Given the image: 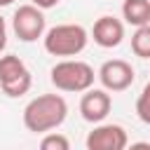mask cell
Masks as SVG:
<instances>
[{
	"label": "cell",
	"mask_w": 150,
	"mask_h": 150,
	"mask_svg": "<svg viewBox=\"0 0 150 150\" xmlns=\"http://www.w3.org/2000/svg\"><path fill=\"white\" fill-rule=\"evenodd\" d=\"M68 117V103L61 94H40L23 108V127L33 134L59 129Z\"/></svg>",
	"instance_id": "obj_1"
},
{
	"label": "cell",
	"mask_w": 150,
	"mask_h": 150,
	"mask_svg": "<svg viewBox=\"0 0 150 150\" xmlns=\"http://www.w3.org/2000/svg\"><path fill=\"white\" fill-rule=\"evenodd\" d=\"M87 42L89 33L80 23H59L45 30L42 35L45 52L52 56H77L80 52H84Z\"/></svg>",
	"instance_id": "obj_2"
},
{
	"label": "cell",
	"mask_w": 150,
	"mask_h": 150,
	"mask_svg": "<svg viewBox=\"0 0 150 150\" xmlns=\"http://www.w3.org/2000/svg\"><path fill=\"white\" fill-rule=\"evenodd\" d=\"M94 77H96L94 68L80 59H63V61L54 63L49 70L52 84L59 91H73V94L87 91L94 84Z\"/></svg>",
	"instance_id": "obj_3"
},
{
	"label": "cell",
	"mask_w": 150,
	"mask_h": 150,
	"mask_svg": "<svg viewBox=\"0 0 150 150\" xmlns=\"http://www.w3.org/2000/svg\"><path fill=\"white\" fill-rule=\"evenodd\" d=\"M30 84H33V75L28 66L16 54H2L0 56V89L9 98H19L28 94Z\"/></svg>",
	"instance_id": "obj_4"
},
{
	"label": "cell",
	"mask_w": 150,
	"mask_h": 150,
	"mask_svg": "<svg viewBox=\"0 0 150 150\" xmlns=\"http://www.w3.org/2000/svg\"><path fill=\"white\" fill-rule=\"evenodd\" d=\"M12 30L21 42H35L45 35L47 30V19H45V9L30 5H21L16 7L14 16H12Z\"/></svg>",
	"instance_id": "obj_5"
},
{
	"label": "cell",
	"mask_w": 150,
	"mask_h": 150,
	"mask_svg": "<svg viewBox=\"0 0 150 150\" xmlns=\"http://www.w3.org/2000/svg\"><path fill=\"white\" fill-rule=\"evenodd\" d=\"M96 77L101 80V84H103L105 91H124V89H129L134 84L136 73H134V68H131L129 61H124V59H110V61H105L98 68Z\"/></svg>",
	"instance_id": "obj_6"
},
{
	"label": "cell",
	"mask_w": 150,
	"mask_h": 150,
	"mask_svg": "<svg viewBox=\"0 0 150 150\" xmlns=\"http://www.w3.org/2000/svg\"><path fill=\"white\" fill-rule=\"evenodd\" d=\"M84 143L89 150H124L129 143V136L120 124H101L98 122L89 131Z\"/></svg>",
	"instance_id": "obj_7"
},
{
	"label": "cell",
	"mask_w": 150,
	"mask_h": 150,
	"mask_svg": "<svg viewBox=\"0 0 150 150\" xmlns=\"http://www.w3.org/2000/svg\"><path fill=\"white\" fill-rule=\"evenodd\" d=\"M112 108V98L105 89H87L80 98V115L84 122H91V124H98L108 117Z\"/></svg>",
	"instance_id": "obj_8"
},
{
	"label": "cell",
	"mask_w": 150,
	"mask_h": 150,
	"mask_svg": "<svg viewBox=\"0 0 150 150\" xmlns=\"http://www.w3.org/2000/svg\"><path fill=\"white\" fill-rule=\"evenodd\" d=\"M91 38L98 47L103 49H112L117 47L122 40H124V23L117 19V16H98L94 21V28H91Z\"/></svg>",
	"instance_id": "obj_9"
},
{
	"label": "cell",
	"mask_w": 150,
	"mask_h": 150,
	"mask_svg": "<svg viewBox=\"0 0 150 150\" xmlns=\"http://www.w3.org/2000/svg\"><path fill=\"white\" fill-rule=\"evenodd\" d=\"M122 19L129 26L150 23V0H124L122 2Z\"/></svg>",
	"instance_id": "obj_10"
},
{
	"label": "cell",
	"mask_w": 150,
	"mask_h": 150,
	"mask_svg": "<svg viewBox=\"0 0 150 150\" xmlns=\"http://www.w3.org/2000/svg\"><path fill=\"white\" fill-rule=\"evenodd\" d=\"M131 52L138 59H150V23L136 26L131 35Z\"/></svg>",
	"instance_id": "obj_11"
},
{
	"label": "cell",
	"mask_w": 150,
	"mask_h": 150,
	"mask_svg": "<svg viewBox=\"0 0 150 150\" xmlns=\"http://www.w3.org/2000/svg\"><path fill=\"white\" fill-rule=\"evenodd\" d=\"M40 148L42 150H68L70 148V141L63 136V134H56V131H47L40 141Z\"/></svg>",
	"instance_id": "obj_12"
},
{
	"label": "cell",
	"mask_w": 150,
	"mask_h": 150,
	"mask_svg": "<svg viewBox=\"0 0 150 150\" xmlns=\"http://www.w3.org/2000/svg\"><path fill=\"white\" fill-rule=\"evenodd\" d=\"M136 115L141 122L150 124V82H145V87L141 89V94L136 98Z\"/></svg>",
	"instance_id": "obj_13"
},
{
	"label": "cell",
	"mask_w": 150,
	"mask_h": 150,
	"mask_svg": "<svg viewBox=\"0 0 150 150\" xmlns=\"http://www.w3.org/2000/svg\"><path fill=\"white\" fill-rule=\"evenodd\" d=\"M5 47H7V23H5V19L0 14V54L5 52Z\"/></svg>",
	"instance_id": "obj_14"
},
{
	"label": "cell",
	"mask_w": 150,
	"mask_h": 150,
	"mask_svg": "<svg viewBox=\"0 0 150 150\" xmlns=\"http://www.w3.org/2000/svg\"><path fill=\"white\" fill-rule=\"evenodd\" d=\"M35 7H40V9H52V7H56L61 0H30Z\"/></svg>",
	"instance_id": "obj_15"
},
{
	"label": "cell",
	"mask_w": 150,
	"mask_h": 150,
	"mask_svg": "<svg viewBox=\"0 0 150 150\" xmlns=\"http://www.w3.org/2000/svg\"><path fill=\"white\" fill-rule=\"evenodd\" d=\"M14 0H0V7H7V5H12Z\"/></svg>",
	"instance_id": "obj_16"
}]
</instances>
